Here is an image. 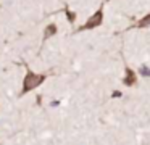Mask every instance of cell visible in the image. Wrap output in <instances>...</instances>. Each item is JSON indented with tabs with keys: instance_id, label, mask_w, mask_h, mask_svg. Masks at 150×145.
<instances>
[{
	"instance_id": "cell-7",
	"label": "cell",
	"mask_w": 150,
	"mask_h": 145,
	"mask_svg": "<svg viewBox=\"0 0 150 145\" xmlns=\"http://www.w3.org/2000/svg\"><path fill=\"white\" fill-rule=\"evenodd\" d=\"M66 19H68V21L73 24V23L76 21V13L71 11V10H66Z\"/></svg>"
},
{
	"instance_id": "cell-5",
	"label": "cell",
	"mask_w": 150,
	"mask_h": 145,
	"mask_svg": "<svg viewBox=\"0 0 150 145\" xmlns=\"http://www.w3.org/2000/svg\"><path fill=\"white\" fill-rule=\"evenodd\" d=\"M136 28H139V29H144V28H150V13H147V15L144 16V18H140L139 21H137Z\"/></svg>"
},
{
	"instance_id": "cell-4",
	"label": "cell",
	"mask_w": 150,
	"mask_h": 145,
	"mask_svg": "<svg viewBox=\"0 0 150 145\" xmlns=\"http://www.w3.org/2000/svg\"><path fill=\"white\" fill-rule=\"evenodd\" d=\"M57 31H58V29H57V26L53 24H49V26H45V29H44V39H50V37H53V35L57 34Z\"/></svg>"
},
{
	"instance_id": "cell-8",
	"label": "cell",
	"mask_w": 150,
	"mask_h": 145,
	"mask_svg": "<svg viewBox=\"0 0 150 145\" xmlns=\"http://www.w3.org/2000/svg\"><path fill=\"white\" fill-rule=\"evenodd\" d=\"M121 95H123L121 92H113V97H115V98H116V97H121Z\"/></svg>"
},
{
	"instance_id": "cell-6",
	"label": "cell",
	"mask_w": 150,
	"mask_h": 145,
	"mask_svg": "<svg viewBox=\"0 0 150 145\" xmlns=\"http://www.w3.org/2000/svg\"><path fill=\"white\" fill-rule=\"evenodd\" d=\"M139 74L142 77H150V68L147 66V64H142V66H140V69H139Z\"/></svg>"
},
{
	"instance_id": "cell-1",
	"label": "cell",
	"mask_w": 150,
	"mask_h": 145,
	"mask_svg": "<svg viewBox=\"0 0 150 145\" xmlns=\"http://www.w3.org/2000/svg\"><path fill=\"white\" fill-rule=\"evenodd\" d=\"M44 81H45V74H37V73H34V71H31L29 68H28V69H26V76H24V79H23L21 95H24V93H28V92H31V90L37 89L40 84H44Z\"/></svg>"
},
{
	"instance_id": "cell-2",
	"label": "cell",
	"mask_w": 150,
	"mask_h": 145,
	"mask_svg": "<svg viewBox=\"0 0 150 145\" xmlns=\"http://www.w3.org/2000/svg\"><path fill=\"white\" fill-rule=\"evenodd\" d=\"M102 23H103V8H98L78 31L79 32L81 31H91V29H95V28H98V26H102Z\"/></svg>"
},
{
	"instance_id": "cell-3",
	"label": "cell",
	"mask_w": 150,
	"mask_h": 145,
	"mask_svg": "<svg viewBox=\"0 0 150 145\" xmlns=\"http://www.w3.org/2000/svg\"><path fill=\"white\" fill-rule=\"evenodd\" d=\"M123 82H124V86H127V87L136 86V82H137V74H136V71H132L129 66L124 69V79H123Z\"/></svg>"
}]
</instances>
